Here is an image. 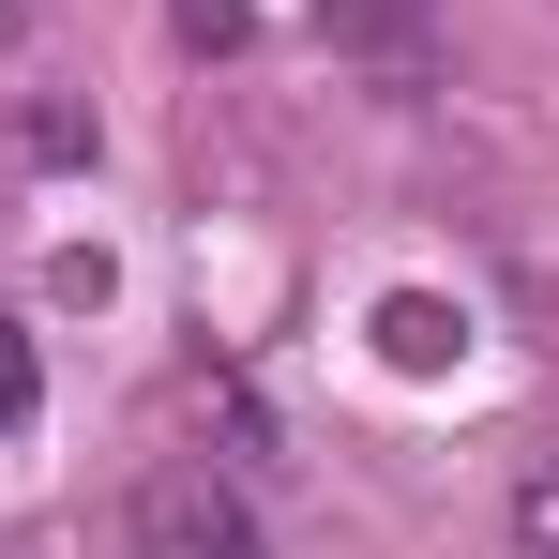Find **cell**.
Here are the masks:
<instances>
[{
  "mask_svg": "<svg viewBox=\"0 0 559 559\" xmlns=\"http://www.w3.org/2000/svg\"><path fill=\"white\" fill-rule=\"evenodd\" d=\"M15 424H31V333L0 318V439H15Z\"/></svg>",
  "mask_w": 559,
  "mask_h": 559,
  "instance_id": "obj_4",
  "label": "cell"
},
{
  "mask_svg": "<svg viewBox=\"0 0 559 559\" xmlns=\"http://www.w3.org/2000/svg\"><path fill=\"white\" fill-rule=\"evenodd\" d=\"M136 559H273V545H258L242 484H212V468H152V484H136Z\"/></svg>",
  "mask_w": 559,
  "mask_h": 559,
  "instance_id": "obj_1",
  "label": "cell"
},
{
  "mask_svg": "<svg viewBox=\"0 0 559 559\" xmlns=\"http://www.w3.org/2000/svg\"><path fill=\"white\" fill-rule=\"evenodd\" d=\"M378 364L393 378H454L468 364V318L439 302V287H393V302H378Z\"/></svg>",
  "mask_w": 559,
  "mask_h": 559,
  "instance_id": "obj_2",
  "label": "cell"
},
{
  "mask_svg": "<svg viewBox=\"0 0 559 559\" xmlns=\"http://www.w3.org/2000/svg\"><path fill=\"white\" fill-rule=\"evenodd\" d=\"M514 545H530V559H559V454L514 484Z\"/></svg>",
  "mask_w": 559,
  "mask_h": 559,
  "instance_id": "obj_3",
  "label": "cell"
},
{
  "mask_svg": "<svg viewBox=\"0 0 559 559\" xmlns=\"http://www.w3.org/2000/svg\"><path fill=\"white\" fill-rule=\"evenodd\" d=\"M182 15V46H242V0H167Z\"/></svg>",
  "mask_w": 559,
  "mask_h": 559,
  "instance_id": "obj_5",
  "label": "cell"
}]
</instances>
